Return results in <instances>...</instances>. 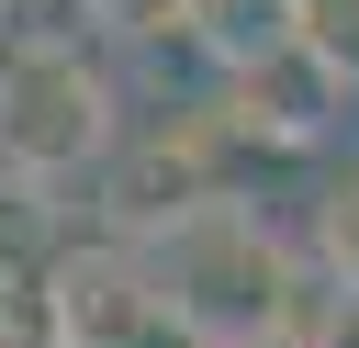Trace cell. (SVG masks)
I'll return each mask as SVG.
<instances>
[{
  "instance_id": "cell-5",
  "label": "cell",
  "mask_w": 359,
  "mask_h": 348,
  "mask_svg": "<svg viewBox=\"0 0 359 348\" xmlns=\"http://www.w3.org/2000/svg\"><path fill=\"white\" fill-rule=\"evenodd\" d=\"M180 22L213 45V67H247V56H269L280 34H303V0H191Z\"/></svg>"
},
{
  "instance_id": "cell-2",
  "label": "cell",
  "mask_w": 359,
  "mask_h": 348,
  "mask_svg": "<svg viewBox=\"0 0 359 348\" xmlns=\"http://www.w3.org/2000/svg\"><path fill=\"white\" fill-rule=\"evenodd\" d=\"M123 146V112H112V79L67 45H22L0 56V168L11 180H79Z\"/></svg>"
},
{
  "instance_id": "cell-6",
  "label": "cell",
  "mask_w": 359,
  "mask_h": 348,
  "mask_svg": "<svg viewBox=\"0 0 359 348\" xmlns=\"http://www.w3.org/2000/svg\"><path fill=\"white\" fill-rule=\"evenodd\" d=\"M314 269H325L337 292H359V180H337V191L314 202Z\"/></svg>"
},
{
  "instance_id": "cell-8",
  "label": "cell",
  "mask_w": 359,
  "mask_h": 348,
  "mask_svg": "<svg viewBox=\"0 0 359 348\" xmlns=\"http://www.w3.org/2000/svg\"><path fill=\"white\" fill-rule=\"evenodd\" d=\"M292 348H359V292H337V281H325V292H314V314L292 326Z\"/></svg>"
},
{
  "instance_id": "cell-4",
  "label": "cell",
  "mask_w": 359,
  "mask_h": 348,
  "mask_svg": "<svg viewBox=\"0 0 359 348\" xmlns=\"http://www.w3.org/2000/svg\"><path fill=\"white\" fill-rule=\"evenodd\" d=\"M224 79H236V123L269 135V146H314V135L348 112V90H359V79H348L337 56H314L303 34H280L269 56H247V67H224Z\"/></svg>"
},
{
  "instance_id": "cell-9",
  "label": "cell",
  "mask_w": 359,
  "mask_h": 348,
  "mask_svg": "<svg viewBox=\"0 0 359 348\" xmlns=\"http://www.w3.org/2000/svg\"><path fill=\"white\" fill-rule=\"evenodd\" d=\"M11 326H22V281H0V337H11Z\"/></svg>"
},
{
  "instance_id": "cell-3",
  "label": "cell",
  "mask_w": 359,
  "mask_h": 348,
  "mask_svg": "<svg viewBox=\"0 0 359 348\" xmlns=\"http://www.w3.org/2000/svg\"><path fill=\"white\" fill-rule=\"evenodd\" d=\"M34 326L56 348H191L168 292H157V258L146 236H90V247H56L34 269Z\"/></svg>"
},
{
  "instance_id": "cell-1",
  "label": "cell",
  "mask_w": 359,
  "mask_h": 348,
  "mask_svg": "<svg viewBox=\"0 0 359 348\" xmlns=\"http://www.w3.org/2000/svg\"><path fill=\"white\" fill-rule=\"evenodd\" d=\"M146 258H157V292L191 348H292V326L325 292V269L292 258L236 191H202L191 213H168L146 236Z\"/></svg>"
},
{
  "instance_id": "cell-7",
  "label": "cell",
  "mask_w": 359,
  "mask_h": 348,
  "mask_svg": "<svg viewBox=\"0 0 359 348\" xmlns=\"http://www.w3.org/2000/svg\"><path fill=\"white\" fill-rule=\"evenodd\" d=\"M303 45L337 56V67L359 79V0H303Z\"/></svg>"
}]
</instances>
